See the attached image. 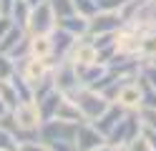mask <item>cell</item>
Segmentation results:
<instances>
[{
  "instance_id": "cell-34",
  "label": "cell",
  "mask_w": 156,
  "mask_h": 151,
  "mask_svg": "<svg viewBox=\"0 0 156 151\" xmlns=\"http://www.w3.org/2000/svg\"><path fill=\"white\" fill-rule=\"evenodd\" d=\"M126 3H129V0H96L98 10H116V13H121Z\"/></svg>"
},
{
  "instance_id": "cell-9",
  "label": "cell",
  "mask_w": 156,
  "mask_h": 151,
  "mask_svg": "<svg viewBox=\"0 0 156 151\" xmlns=\"http://www.w3.org/2000/svg\"><path fill=\"white\" fill-rule=\"evenodd\" d=\"M53 83L63 96H73L76 91L81 88V81L76 76V66L71 60H63V63H58L53 68Z\"/></svg>"
},
{
  "instance_id": "cell-35",
  "label": "cell",
  "mask_w": 156,
  "mask_h": 151,
  "mask_svg": "<svg viewBox=\"0 0 156 151\" xmlns=\"http://www.w3.org/2000/svg\"><path fill=\"white\" fill-rule=\"evenodd\" d=\"M15 151H51V146L43 144V141L38 138V141H25V144H18Z\"/></svg>"
},
{
  "instance_id": "cell-12",
  "label": "cell",
  "mask_w": 156,
  "mask_h": 151,
  "mask_svg": "<svg viewBox=\"0 0 156 151\" xmlns=\"http://www.w3.org/2000/svg\"><path fill=\"white\" fill-rule=\"evenodd\" d=\"M126 23L136 25L139 30H156V0H146V3L136 5L133 13L126 18Z\"/></svg>"
},
{
  "instance_id": "cell-32",
  "label": "cell",
  "mask_w": 156,
  "mask_h": 151,
  "mask_svg": "<svg viewBox=\"0 0 156 151\" xmlns=\"http://www.w3.org/2000/svg\"><path fill=\"white\" fill-rule=\"evenodd\" d=\"M139 116H141L144 128L156 131V108H139Z\"/></svg>"
},
{
  "instance_id": "cell-29",
  "label": "cell",
  "mask_w": 156,
  "mask_h": 151,
  "mask_svg": "<svg viewBox=\"0 0 156 151\" xmlns=\"http://www.w3.org/2000/svg\"><path fill=\"white\" fill-rule=\"evenodd\" d=\"M15 76V60L8 53H0V81H10Z\"/></svg>"
},
{
  "instance_id": "cell-14",
  "label": "cell",
  "mask_w": 156,
  "mask_h": 151,
  "mask_svg": "<svg viewBox=\"0 0 156 151\" xmlns=\"http://www.w3.org/2000/svg\"><path fill=\"white\" fill-rule=\"evenodd\" d=\"M68 60H71L73 66H88V63H98V50H96V45L91 43L88 35L78 38L76 45L71 50V56H68Z\"/></svg>"
},
{
  "instance_id": "cell-6",
  "label": "cell",
  "mask_w": 156,
  "mask_h": 151,
  "mask_svg": "<svg viewBox=\"0 0 156 151\" xmlns=\"http://www.w3.org/2000/svg\"><path fill=\"white\" fill-rule=\"evenodd\" d=\"M126 25V20L116 10H98L88 20V35H101V33H119Z\"/></svg>"
},
{
  "instance_id": "cell-33",
  "label": "cell",
  "mask_w": 156,
  "mask_h": 151,
  "mask_svg": "<svg viewBox=\"0 0 156 151\" xmlns=\"http://www.w3.org/2000/svg\"><path fill=\"white\" fill-rule=\"evenodd\" d=\"M123 151H151V146H149V141H146V136L141 134V136H136L133 141H129V144L123 146Z\"/></svg>"
},
{
  "instance_id": "cell-37",
  "label": "cell",
  "mask_w": 156,
  "mask_h": 151,
  "mask_svg": "<svg viewBox=\"0 0 156 151\" xmlns=\"http://www.w3.org/2000/svg\"><path fill=\"white\" fill-rule=\"evenodd\" d=\"M13 25H15V23H13V20L8 18V15H0V40L8 35V30H10Z\"/></svg>"
},
{
  "instance_id": "cell-1",
  "label": "cell",
  "mask_w": 156,
  "mask_h": 151,
  "mask_svg": "<svg viewBox=\"0 0 156 151\" xmlns=\"http://www.w3.org/2000/svg\"><path fill=\"white\" fill-rule=\"evenodd\" d=\"M68 98H73V101H76V106L81 108V113L86 116V121H96L106 108H108V103H111V101L106 98L101 91H96V88H86V86H81L73 96H68Z\"/></svg>"
},
{
  "instance_id": "cell-16",
  "label": "cell",
  "mask_w": 156,
  "mask_h": 151,
  "mask_svg": "<svg viewBox=\"0 0 156 151\" xmlns=\"http://www.w3.org/2000/svg\"><path fill=\"white\" fill-rule=\"evenodd\" d=\"M108 73V66L106 63H88V66H76V76L81 81V86L86 88H96V83Z\"/></svg>"
},
{
  "instance_id": "cell-17",
  "label": "cell",
  "mask_w": 156,
  "mask_h": 151,
  "mask_svg": "<svg viewBox=\"0 0 156 151\" xmlns=\"http://www.w3.org/2000/svg\"><path fill=\"white\" fill-rule=\"evenodd\" d=\"M58 28L68 30V33L76 35V38H83V35H88V18H83V15L73 13V15H68V18H61V20H58Z\"/></svg>"
},
{
  "instance_id": "cell-42",
  "label": "cell",
  "mask_w": 156,
  "mask_h": 151,
  "mask_svg": "<svg viewBox=\"0 0 156 151\" xmlns=\"http://www.w3.org/2000/svg\"><path fill=\"white\" fill-rule=\"evenodd\" d=\"M151 63H156V58H154V60H151Z\"/></svg>"
},
{
  "instance_id": "cell-25",
  "label": "cell",
  "mask_w": 156,
  "mask_h": 151,
  "mask_svg": "<svg viewBox=\"0 0 156 151\" xmlns=\"http://www.w3.org/2000/svg\"><path fill=\"white\" fill-rule=\"evenodd\" d=\"M10 86L15 88V93H18V98H20V101H33V86L28 83L20 73H15V76L10 78Z\"/></svg>"
},
{
  "instance_id": "cell-18",
  "label": "cell",
  "mask_w": 156,
  "mask_h": 151,
  "mask_svg": "<svg viewBox=\"0 0 156 151\" xmlns=\"http://www.w3.org/2000/svg\"><path fill=\"white\" fill-rule=\"evenodd\" d=\"M53 118H61V121H71V124H83L86 121V116L81 113V108L76 106V101L73 98H63L61 101V106H58V111H55V116Z\"/></svg>"
},
{
  "instance_id": "cell-40",
  "label": "cell",
  "mask_w": 156,
  "mask_h": 151,
  "mask_svg": "<svg viewBox=\"0 0 156 151\" xmlns=\"http://www.w3.org/2000/svg\"><path fill=\"white\" fill-rule=\"evenodd\" d=\"M96 151H123V149H119V146H113V144H108V141H106L103 146H98Z\"/></svg>"
},
{
  "instance_id": "cell-27",
  "label": "cell",
  "mask_w": 156,
  "mask_h": 151,
  "mask_svg": "<svg viewBox=\"0 0 156 151\" xmlns=\"http://www.w3.org/2000/svg\"><path fill=\"white\" fill-rule=\"evenodd\" d=\"M141 81V108H156V88L139 76Z\"/></svg>"
},
{
  "instance_id": "cell-15",
  "label": "cell",
  "mask_w": 156,
  "mask_h": 151,
  "mask_svg": "<svg viewBox=\"0 0 156 151\" xmlns=\"http://www.w3.org/2000/svg\"><path fill=\"white\" fill-rule=\"evenodd\" d=\"M123 116H126V108H121L119 103H108V108H106V111H103V113L96 118V121H91V124L98 128L103 136H108L111 131L116 128V124H119Z\"/></svg>"
},
{
  "instance_id": "cell-4",
  "label": "cell",
  "mask_w": 156,
  "mask_h": 151,
  "mask_svg": "<svg viewBox=\"0 0 156 151\" xmlns=\"http://www.w3.org/2000/svg\"><path fill=\"white\" fill-rule=\"evenodd\" d=\"M10 116L15 121V128H20V131H38L41 124H43V113H41V108H38L35 101H20L10 111Z\"/></svg>"
},
{
  "instance_id": "cell-8",
  "label": "cell",
  "mask_w": 156,
  "mask_h": 151,
  "mask_svg": "<svg viewBox=\"0 0 156 151\" xmlns=\"http://www.w3.org/2000/svg\"><path fill=\"white\" fill-rule=\"evenodd\" d=\"M141 40H144V30H139V28L131 25V23H126L119 33H116V50H119V53H123V56L139 58Z\"/></svg>"
},
{
  "instance_id": "cell-13",
  "label": "cell",
  "mask_w": 156,
  "mask_h": 151,
  "mask_svg": "<svg viewBox=\"0 0 156 151\" xmlns=\"http://www.w3.org/2000/svg\"><path fill=\"white\" fill-rule=\"evenodd\" d=\"M76 35H71L68 30H63V28H53L51 30V43H53V58L58 60V63H63V60H68V56H71V50H73V45H76Z\"/></svg>"
},
{
  "instance_id": "cell-3",
  "label": "cell",
  "mask_w": 156,
  "mask_h": 151,
  "mask_svg": "<svg viewBox=\"0 0 156 151\" xmlns=\"http://www.w3.org/2000/svg\"><path fill=\"white\" fill-rule=\"evenodd\" d=\"M76 131H78V124L61 121V118H48V121H43V124H41L38 136H41L43 144H55V141H76Z\"/></svg>"
},
{
  "instance_id": "cell-36",
  "label": "cell",
  "mask_w": 156,
  "mask_h": 151,
  "mask_svg": "<svg viewBox=\"0 0 156 151\" xmlns=\"http://www.w3.org/2000/svg\"><path fill=\"white\" fill-rule=\"evenodd\" d=\"M51 151H78L76 141H55V144H48Z\"/></svg>"
},
{
  "instance_id": "cell-28",
  "label": "cell",
  "mask_w": 156,
  "mask_h": 151,
  "mask_svg": "<svg viewBox=\"0 0 156 151\" xmlns=\"http://www.w3.org/2000/svg\"><path fill=\"white\" fill-rule=\"evenodd\" d=\"M73 5H76V13H78V15H83V18H88V20L98 13L96 0H73Z\"/></svg>"
},
{
  "instance_id": "cell-30",
  "label": "cell",
  "mask_w": 156,
  "mask_h": 151,
  "mask_svg": "<svg viewBox=\"0 0 156 151\" xmlns=\"http://www.w3.org/2000/svg\"><path fill=\"white\" fill-rule=\"evenodd\" d=\"M139 76L146 81V83H151V86L156 88V63H151V60L141 63V68H139Z\"/></svg>"
},
{
  "instance_id": "cell-5",
  "label": "cell",
  "mask_w": 156,
  "mask_h": 151,
  "mask_svg": "<svg viewBox=\"0 0 156 151\" xmlns=\"http://www.w3.org/2000/svg\"><path fill=\"white\" fill-rule=\"evenodd\" d=\"M58 25V18L53 13V8L48 5V0L41 5H35L30 10V18H28V25H25V33L28 35H38V33H51V30Z\"/></svg>"
},
{
  "instance_id": "cell-10",
  "label": "cell",
  "mask_w": 156,
  "mask_h": 151,
  "mask_svg": "<svg viewBox=\"0 0 156 151\" xmlns=\"http://www.w3.org/2000/svg\"><path fill=\"white\" fill-rule=\"evenodd\" d=\"M15 73H20L28 83H38L41 78L51 73V66L45 63V58H35V56H25L20 60H15Z\"/></svg>"
},
{
  "instance_id": "cell-22",
  "label": "cell",
  "mask_w": 156,
  "mask_h": 151,
  "mask_svg": "<svg viewBox=\"0 0 156 151\" xmlns=\"http://www.w3.org/2000/svg\"><path fill=\"white\" fill-rule=\"evenodd\" d=\"M139 58L144 60V63H146V60H154V58H156V30H146V33H144Z\"/></svg>"
},
{
  "instance_id": "cell-24",
  "label": "cell",
  "mask_w": 156,
  "mask_h": 151,
  "mask_svg": "<svg viewBox=\"0 0 156 151\" xmlns=\"http://www.w3.org/2000/svg\"><path fill=\"white\" fill-rule=\"evenodd\" d=\"M0 101L5 103V108H8V111H13L18 103H20V98H18L15 88L10 86V81H0Z\"/></svg>"
},
{
  "instance_id": "cell-38",
  "label": "cell",
  "mask_w": 156,
  "mask_h": 151,
  "mask_svg": "<svg viewBox=\"0 0 156 151\" xmlns=\"http://www.w3.org/2000/svg\"><path fill=\"white\" fill-rule=\"evenodd\" d=\"M13 5H15V0H0V15H8V18H10Z\"/></svg>"
},
{
  "instance_id": "cell-23",
  "label": "cell",
  "mask_w": 156,
  "mask_h": 151,
  "mask_svg": "<svg viewBox=\"0 0 156 151\" xmlns=\"http://www.w3.org/2000/svg\"><path fill=\"white\" fill-rule=\"evenodd\" d=\"M30 5L25 3V0H15V5H13V10H10V20L15 25H20V28H25L28 25V18H30Z\"/></svg>"
},
{
  "instance_id": "cell-26",
  "label": "cell",
  "mask_w": 156,
  "mask_h": 151,
  "mask_svg": "<svg viewBox=\"0 0 156 151\" xmlns=\"http://www.w3.org/2000/svg\"><path fill=\"white\" fill-rule=\"evenodd\" d=\"M48 5L53 8V13H55L58 20H61V18H68V15H73V13H76L73 0H48Z\"/></svg>"
},
{
  "instance_id": "cell-39",
  "label": "cell",
  "mask_w": 156,
  "mask_h": 151,
  "mask_svg": "<svg viewBox=\"0 0 156 151\" xmlns=\"http://www.w3.org/2000/svg\"><path fill=\"white\" fill-rule=\"evenodd\" d=\"M144 136H146V141H149L151 151H156V131H151V128H144Z\"/></svg>"
},
{
  "instance_id": "cell-41",
  "label": "cell",
  "mask_w": 156,
  "mask_h": 151,
  "mask_svg": "<svg viewBox=\"0 0 156 151\" xmlns=\"http://www.w3.org/2000/svg\"><path fill=\"white\" fill-rule=\"evenodd\" d=\"M25 3L30 5V8H35V5H41V3H45V0H25Z\"/></svg>"
},
{
  "instance_id": "cell-20",
  "label": "cell",
  "mask_w": 156,
  "mask_h": 151,
  "mask_svg": "<svg viewBox=\"0 0 156 151\" xmlns=\"http://www.w3.org/2000/svg\"><path fill=\"white\" fill-rule=\"evenodd\" d=\"M63 98H66V96L55 88V91H51L45 98L35 101L38 108H41V113H43V121H48V118H53V116H55V111H58V106H61V101H63Z\"/></svg>"
},
{
  "instance_id": "cell-21",
  "label": "cell",
  "mask_w": 156,
  "mask_h": 151,
  "mask_svg": "<svg viewBox=\"0 0 156 151\" xmlns=\"http://www.w3.org/2000/svg\"><path fill=\"white\" fill-rule=\"evenodd\" d=\"M28 33H25V28H20V25H13L10 30H8V35L0 40V53H10V50L20 43V40L25 38Z\"/></svg>"
},
{
  "instance_id": "cell-7",
  "label": "cell",
  "mask_w": 156,
  "mask_h": 151,
  "mask_svg": "<svg viewBox=\"0 0 156 151\" xmlns=\"http://www.w3.org/2000/svg\"><path fill=\"white\" fill-rule=\"evenodd\" d=\"M113 103H119L126 111H139L141 108V81H139V73L129 76V78L123 81V86L119 88Z\"/></svg>"
},
{
  "instance_id": "cell-19",
  "label": "cell",
  "mask_w": 156,
  "mask_h": 151,
  "mask_svg": "<svg viewBox=\"0 0 156 151\" xmlns=\"http://www.w3.org/2000/svg\"><path fill=\"white\" fill-rule=\"evenodd\" d=\"M30 43V56L35 58H51L53 56V43H51V33H38V35H28Z\"/></svg>"
},
{
  "instance_id": "cell-11",
  "label": "cell",
  "mask_w": 156,
  "mask_h": 151,
  "mask_svg": "<svg viewBox=\"0 0 156 151\" xmlns=\"http://www.w3.org/2000/svg\"><path fill=\"white\" fill-rule=\"evenodd\" d=\"M103 144H106V136L91 124V121L78 124V131H76V146H78V151H96Z\"/></svg>"
},
{
  "instance_id": "cell-31",
  "label": "cell",
  "mask_w": 156,
  "mask_h": 151,
  "mask_svg": "<svg viewBox=\"0 0 156 151\" xmlns=\"http://www.w3.org/2000/svg\"><path fill=\"white\" fill-rule=\"evenodd\" d=\"M15 149H18V141L13 138V134L0 126V151H15Z\"/></svg>"
},
{
  "instance_id": "cell-2",
  "label": "cell",
  "mask_w": 156,
  "mask_h": 151,
  "mask_svg": "<svg viewBox=\"0 0 156 151\" xmlns=\"http://www.w3.org/2000/svg\"><path fill=\"white\" fill-rule=\"evenodd\" d=\"M141 134H144V124H141L139 111H126V116L116 124V128L106 136V141L113 144V146H119V149H123L129 141H133L136 136H141Z\"/></svg>"
}]
</instances>
